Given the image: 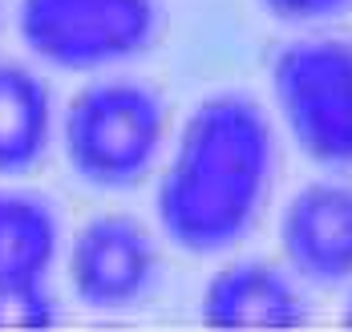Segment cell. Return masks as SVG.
<instances>
[{"label":"cell","mask_w":352,"mask_h":332,"mask_svg":"<svg viewBox=\"0 0 352 332\" xmlns=\"http://www.w3.org/2000/svg\"><path fill=\"white\" fill-rule=\"evenodd\" d=\"M283 256L304 280L340 284L352 276V186H304L280 223Z\"/></svg>","instance_id":"cell-6"},{"label":"cell","mask_w":352,"mask_h":332,"mask_svg":"<svg viewBox=\"0 0 352 332\" xmlns=\"http://www.w3.org/2000/svg\"><path fill=\"white\" fill-rule=\"evenodd\" d=\"M21 41L57 69H102L142 53L158 29L154 0H21Z\"/></svg>","instance_id":"cell-4"},{"label":"cell","mask_w":352,"mask_h":332,"mask_svg":"<svg viewBox=\"0 0 352 332\" xmlns=\"http://www.w3.org/2000/svg\"><path fill=\"white\" fill-rule=\"evenodd\" d=\"M276 170L267 113L243 93H214L186 118L158 186V223L178 247L207 256L239 243Z\"/></svg>","instance_id":"cell-1"},{"label":"cell","mask_w":352,"mask_h":332,"mask_svg":"<svg viewBox=\"0 0 352 332\" xmlns=\"http://www.w3.org/2000/svg\"><path fill=\"white\" fill-rule=\"evenodd\" d=\"M57 252V219L29 195H0V276H41Z\"/></svg>","instance_id":"cell-9"},{"label":"cell","mask_w":352,"mask_h":332,"mask_svg":"<svg viewBox=\"0 0 352 332\" xmlns=\"http://www.w3.org/2000/svg\"><path fill=\"white\" fill-rule=\"evenodd\" d=\"M272 16L292 21V25H308V21H324V16H336L344 12L352 0H259Z\"/></svg>","instance_id":"cell-11"},{"label":"cell","mask_w":352,"mask_h":332,"mask_svg":"<svg viewBox=\"0 0 352 332\" xmlns=\"http://www.w3.org/2000/svg\"><path fill=\"white\" fill-rule=\"evenodd\" d=\"M162 142V102L134 81L89 85L65 113L69 166L94 186H130L150 170Z\"/></svg>","instance_id":"cell-3"},{"label":"cell","mask_w":352,"mask_h":332,"mask_svg":"<svg viewBox=\"0 0 352 332\" xmlns=\"http://www.w3.org/2000/svg\"><path fill=\"white\" fill-rule=\"evenodd\" d=\"M344 324L352 329V300H349V308H344Z\"/></svg>","instance_id":"cell-12"},{"label":"cell","mask_w":352,"mask_h":332,"mask_svg":"<svg viewBox=\"0 0 352 332\" xmlns=\"http://www.w3.org/2000/svg\"><path fill=\"white\" fill-rule=\"evenodd\" d=\"M57 308L41 276H0V329H53Z\"/></svg>","instance_id":"cell-10"},{"label":"cell","mask_w":352,"mask_h":332,"mask_svg":"<svg viewBox=\"0 0 352 332\" xmlns=\"http://www.w3.org/2000/svg\"><path fill=\"white\" fill-rule=\"evenodd\" d=\"M199 316L207 329L219 332H280L300 329L308 312L287 276L267 263L243 259L211 276L199 300Z\"/></svg>","instance_id":"cell-7"},{"label":"cell","mask_w":352,"mask_h":332,"mask_svg":"<svg viewBox=\"0 0 352 332\" xmlns=\"http://www.w3.org/2000/svg\"><path fill=\"white\" fill-rule=\"evenodd\" d=\"M49 142V93L29 69L0 61V175L29 170Z\"/></svg>","instance_id":"cell-8"},{"label":"cell","mask_w":352,"mask_h":332,"mask_svg":"<svg viewBox=\"0 0 352 332\" xmlns=\"http://www.w3.org/2000/svg\"><path fill=\"white\" fill-rule=\"evenodd\" d=\"M272 89L296 146L320 166H352V41L283 45L272 61Z\"/></svg>","instance_id":"cell-2"},{"label":"cell","mask_w":352,"mask_h":332,"mask_svg":"<svg viewBox=\"0 0 352 332\" xmlns=\"http://www.w3.org/2000/svg\"><path fill=\"white\" fill-rule=\"evenodd\" d=\"M154 272V247L134 219L102 215L73 239L69 280L89 308H126L138 300Z\"/></svg>","instance_id":"cell-5"}]
</instances>
